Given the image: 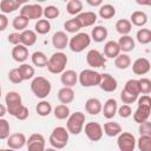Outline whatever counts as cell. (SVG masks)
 Here are the masks:
<instances>
[{
	"label": "cell",
	"instance_id": "44dd1931",
	"mask_svg": "<svg viewBox=\"0 0 151 151\" xmlns=\"http://www.w3.org/2000/svg\"><path fill=\"white\" fill-rule=\"evenodd\" d=\"M37 33L32 29H25L20 33V44L25 47L33 46L37 42Z\"/></svg>",
	"mask_w": 151,
	"mask_h": 151
},
{
	"label": "cell",
	"instance_id": "d6a6232c",
	"mask_svg": "<svg viewBox=\"0 0 151 151\" xmlns=\"http://www.w3.org/2000/svg\"><path fill=\"white\" fill-rule=\"evenodd\" d=\"M130 65H131V58L125 53H120L118 57L114 58V66L118 70H126L130 67Z\"/></svg>",
	"mask_w": 151,
	"mask_h": 151
},
{
	"label": "cell",
	"instance_id": "8992f818",
	"mask_svg": "<svg viewBox=\"0 0 151 151\" xmlns=\"http://www.w3.org/2000/svg\"><path fill=\"white\" fill-rule=\"evenodd\" d=\"M100 77H101V74L99 72H97L94 70L86 68V70H83L78 74V81L84 87H93V86L99 85Z\"/></svg>",
	"mask_w": 151,
	"mask_h": 151
},
{
	"label": "cell",
	"instance_id": "52a82bcc",
	"mask_svg": "<svg viewBox=\"0 0 151 151\" xmlns=\"http://www.w3.org/2000/svg\"><path fill=\"white\" fill-rule=\"evenodd\" d=\"M5 103H6V109H7V112L15 117L18 114V112L21 110V107L24 106L22 105V99H21V96L15 92V91H9L7 92L6 97H5Z\"/></svg>",
	"mask_w": 151,
	"mask_h": 151
},
{
	"label": "cell",
	"instance_id": "7bdbcfd3",
	"mask_svg": "<svg viewBox=\"0 0 151 151\" xmlns=\"http://www.w3.org/2000/svg\"><path fill=\"white\" fill-rule=\"evenodd\" d=\"M136 143L139 151H151V136H140Z\"/></svg>",
	"mask_w": 151,
	"mask_h": 151
},
{
	"label": "cell",
	"instance_id": "4316f807",
	"mask_svg": "<svg viewBox=\"0 0 151 151\" xmlns=\"http://www.w3.org/2000/svg\"><path fill=\"white\" fill-rule=\"evenodd\" d=\"M103 132L109 137H116L123 131H122V126L117 122H107L103 126Z\"/></svg>",
	"mask_w": 151,
	"mask_h": 151
},
{
	"label": "cell",
	"instance_id": "f35d334b",
	"mask_svg": "<svg viewBox=\"0 0 151 151\" xmlns=\"http://www.w3.org/2000/svg\"><path fill=\"white\" fill-rule=\"evenodd\" d=\"M28 22H29V20L26 18V17H24V15H17L14 19H13V21H12V26H13V28L14 29H17V31H25L26 29V27L28 26Z\"/></svg>",
	"mask_w": 151,
	"mask_h": 151
},
{
	"label": "cell",
	"instance_id": "8d00e7d4",
	"mask_svg": "<svg viewBox=\"0 0 151 151\" xmlns=\"http://www.w3.org/2000/svg\"><path fill=\"white\" fill-rule=\"evenodd\" d=\"M18 71L22 78V80H28V79H32L33 76H34V67L28 65V64H21L19 67H18Z\"/></svg>",
	"mask_w": 151,
	"mask_h": 151
},
{
	"label": "cell",
	"instance_id": "f6af8a7d",
	"mask_svg": "<svg viewBox=\"0 0 151 151\" xmlns=\"http://www.w3.org/2000/svg\"><path fill=\"white\" fill-rule=\"evenodd\" d=\"M64 28H65V31L68 32V33H76V34H77V33L79 32V29L81 28V26H80V24L78 22V20H77L76 18H73V19H70V20L65 21Z\"/></svg>",
	"mask_w": 151,
	"mask_h": 151
},
{
	"label": "cell",
	"instance_id": "f907efd6",
	"mask_svg": "<svg viewBox=\"0 0 151 151\" xmlns=\"http://www.w3.org/2000/svg\"><path fill=\"white\" fill-rule=\"evenodd\" d=\"M117 112L119 113L120 118H129L131 114H132V109L130 105H126V104H123L120 107H118Z\"/></svg>",
	"mask_w": 151,
	"mask_h": 151
},
{
	"label": "cell",
	"instance_id": "484cf974",
	"mask_svg": "<svg viewBox=\"0 0 151 151\" xmlns=\"http://www.w3.org/2000/svg\"><path fill=\"white\" fill-rule=\"evenodd\" d=\"M151 113V107H146V106H138L137 110L133 113V120L138 124H142L146 120H149Z\"/></svg>",
	"mask_w": 151,
	"mask_h": 151
},
{
	"label": "cell",
	"instance_id": "7c38bea8",
	"mask_svg": "<svg viewBox=\"0 0 151 151\" xmlns=\"http://www.w3.org/2000/svg\"><path fill=\"white\" fill-rule=\"evenodd\" d=\"M27 151H45V138L40 133H33L28 137L27 142Z\"/></svg>",
	"mask_w": 151,
	"mask_h": 151
},
{
	"label": "cell",
	"instance_id": "ba28073f",
	"mask_svg": "<svg viewBox=\"0 0 151 151\" xmlns=\"http://www.w3.org/2000/svg\"><path fill=\"white\" fill-rule=\"evenodd\" d=\"M119 151H134L136 138L131 132H120L117 138Z\"/></svg>",
	"mask_w": 151,
	"mask_h": 151
},
{
	"label": "cell",
	"instance_id": "d590c367",
	"mask_svg": "<svg viewBox=\"0 0 151 151\" xmlns=\"http://www.w3.org/2000/svg\"><path fill=\"white\" fill-rule=\"evenodd\" d=\"M99 15L101 19H111L116 15V8L113 5L104 4L99 7Z\"/></svg>",
	"mask_w": 151,
	"mask_h": 151
},
{
	"label": "cell",
	"instance_id": "bcb514c9",
	"mask_svg": "<svg viewBox=\"0 0 151 151\" xmlns=\"http://www.w3.org/2000/svg\"><path fill=\"white\" fill-rule=\"evenodd\" d=\"M9 132H11L9 123L6 119L0 118V139H7L9 137Z\"/></svg>",
	"mask_w": 151,
	"mask_h": 151
},
{
	"label": "cell",
	"instance_id": "74e56055",
	"mask_svg": "<svg viewBox=\"0 0 151 151\" xmlns=\"http://www.w3.org/2000/svg\"><path fill=\"white\" fill-rule=\"evenodd\" d=\"M53 113H54V117L59 120H64V119L68 118V116L71 114L70 113V107L67 105H64V104L57 105L53 110Z\"/></svg>",
	"mask_w": 151,
	"mask_h": 151
},
{
	"label": "cell",
	"instance_id": "277c9868",
	"mask_svg": "<svg viewBox=\"0 0 151 151\" xmlns=\"http://www.w3.org/2000/svg\"><path fill=\"white\" fill-rule=\"evenodd\" d=\"M84 124H85V114L80 111H77L68 116L66 122V130L68 131V133L79 134L84 129Z\"/></svg>",
	"mask_w": 151,
	"mask_h": 151
},
{
	"label": "cell",
	"instance_id": "f5cc1de1",
	"mask_svg": "<svg viewBox=\"0 0 151 151\" xmlns=\"http://www.w3.org/2000/svg\"><path fill=\"white\" fill-rule=\"evenodd\" d=\"M7 40H8L9 44H12V45H14V46L19 45V44H20V33H18V32L11 33V34L7 37Z\"/></svg>",
	"mask_w": 151,
	"mask_h": 151
},
{
	"label": "cell",
	"instance_id": "4dcf8cb0",
	"mask_svg": "<svg viewBox=\"0 0 151 151\" xmlns=\"http://www.w3.org/2000/svg\"><path fill=\"white\" fill-rule=\"evenodd\" d=\"M131 29H132V25L127 19H119L116 22V31L120 35H129Z\"/></svg>",
	"mask_w": 151,
	"mask_h": 151
},
{
	"label": "cell",
	"instance_id": "816d5d0a",
	"mask_svg": "<svg viewBox=\"0 0 151 151\" xmlns=\"http://www.w3.org/2000/svg\"><path fill=\"white\" fill-rule=\"evenodd\" d=\"M139 133L140 136H151V123L149 120L139 124Z\"/></svg>",
	"mask_w": 151,
	"mask_h": 151
},
{
	"label": "cell",
	"instance_id": "e0dca14e",
	"mask_svg": "<svg viewBox=\"0 0 151 151\" xmlns=\"http://www.w3.org/2000/svg\"><path fill=\"white\" fill-rule=\"evenodd\" d=\"M68 40H70L68 39V35L65 32L58 31L52 37V45L57 50H64L68 45Z\"/></svg>",
	"mask_w": 151,
	"mask_h": 151
},
{
	"label": "cell",
	"instance_id": "681fc988",
	"mask_svg": "<svg viewBox=\"0 0 151 151\" xmlns=\"http://www.w3.org/2000/svg\"><path fill=\"white\" fill-rule=\"evenodd\" d=\"M8 79L13 84H20L21 81H24L21 76H20V73H19V71H18V68H13V70H11L8 72Z\"/></svg>",
	"mask_w": 151,
	"mask_h": 151
},
{
	"label": "cell",
	"instance_id": "60d3db41",
	"mask_svg": "<svg viewBox=\"0 0 151 151\" xmlns=\"http://www.w3.org/2000/svg\"><path fill=\"white\" fill-rule=\"evenodd\" d=\"M35 111L40 117H47L52 112V105H51V103H48L46 100H41L40 103H38Z\"/></svg>",
	"mask_w": 151,
	"mask_h": 151
},
{
	"label": "cell",
	"instance_id": "94428289",
	"mask_svg": "<svg viewBox=\"0 0 151 151\" xmlns=\"http://www.w3.org/2000/svg\"><path fill=\"white\" fill-rule=\"evenodd\" d=\"M0 151H15V150H13V149H0Z\"/></svg>",
	"mask_w": 151,
	"mask_h": 151
},
{
	"label": "cell",
	"instance_id": "ee69618b",
	"mask_svg": "<svg viewBox=\"0 0 151 151\" xmlns=\"http://www.w3.org/2000/svg\"><path fill=\"white\" fill-rule=\"evenodd\" d=\"M60 14V11L57 6H53V5H50V6H46L42 11V15L45 17V19L50 20V19H55L58 18Z\"/></svg>",
	"mask_w": 151,
	"mask_h": 151
},
{
	"label": "cell",
	"instance_id": "ab89813d",
	"mask_svg": "<svg viewBox=\"0 0 151 151\" xmlns=\"http://www.w3.org/2000/svg\"><path fill=\"white\" fill-rule=\"evenodd\" d=\"M137 41L142 45H147L151 42V31L149 28H140L136 34Z\"/></svg>",
	"mask_w": 151,
	"mask_h": 151
},
{
	"label": "cell",
	"instance_id": "cb8c5ba5",
	"mask_svg": "<svg viewBox=\"0 0 151 151\" xmlns=\"http://www.w3.org/2000/svg\"><path fill=\"white\" fill-rule=\"evenodd\" d=\"M101 107H103L101 101L98 98H90L85 103V110L91 116H96V114L100 113L101 112Z\"/></svg>",
	"mask_w": 151,
	"mask_h": 151
},
{
	"label": "cell",
	"instance_id": "6f0895ef",
	"mask_svg": "<svg viewBox=\"0 0 151 151\" xmlns=\"http://www.w3.org/2000/svg\"><path fill=\"white\" fill-rule=\"evenodd\" d=\"M87 4L88 5H91V6H101L103 5V2H101V0H96V1H92V0H87Z\"/></svg>",
	"mask_w": 151,
	"mask_h": 151
},
{
	"label": "cell",
	"instance_id": "836d02e7",
	"mask_svg": "<svg viewBox=\"0 0 151 151\" xmlns=\"http://www.w3.org/2000/svg\"><path fill=\"white\" fill-rule=\"evenodd\" d=\"M66 11L71 15H78L83 11V2L80 0H70L66 4Z\"/></svg>",
	"mask_w": 151,
	"mask_h": 151
},
{
	"label": "cell",
	"instance_id": "7dc6e473",
	"mask_svg": "<svg viewBox=\"0 0 151 151\" xmlns=\"http://www.w3.org/2000/svg\"><path fill=\"white\" fill-rule=\"evenodd\" d=\"M139 83V90L143 94H149L151 92V80L149 78H140L138 79Z\"/></svg>",
	"mask_w": 151,
	"mask_h": 151
},
{
	"label": "cell",
	"instance_id": "db71d44e",
	"mask_svg": "<svg viewBox=\"0 0 151 151\" xmlns=\"http://www.w3.org/2000/svg\"><path fill=\"white\" fill-rule=\"evenodd\" d=\"M138 100V106H146V107H151V98L149 97V94H143L140 98L137 99Z\"/></svg>",
	"mask_w": 151,
	"mask_h": 151
},
{
	"label": "cell",
	"instance_id": "f1b7e54d",
	"mask_svg": "<svg viewBox=\"0 0 151 151\" xmlns=\"http://www.w3.org/2000/svg\"><path fill=\"white\" fill-rule=\"evenodd\" d=\"M107 28L105 26H96L94 28H92V32H91V39H93L96 42H103L106 38H107Z\"/></svg>",
	"mask_w": 151,
	"mask_h": 151
},
{
	"label": "cell",
	"instance_id": "b9f144b4",
	"mask_svg": "<svg viewBox=\"0 0 151 151\" xmlns=\"http://www.w3.org/2000/svg\"><path fill=\"white\" fill-rule=\"evenodd\" d=\"M126 92L131 93V94H134V96H139L140 94V90H139V83L137 79H130L125 83V86L124 88Z\"/></svg>",
	"mask_w": 151,
	"mask_h": 151
},
{
	"label": "cell",
	"instance_id": "1f68e13d",
	"mask_svg": "<svg viewBox=\"0 0 151 151\" xmlns=\"http://www.w3.org/2000/svg\"><path fill=\"white\" fill-rule=\"evenodd\" d=\"M31 59H32V64L37 67H45L47 65V60H48L46 54L41 51H35L31 55Z\"/></svg>",
	"mask_w": 151,
	"mask_h": 151
},
{
	"label": "cell",
	"instance_id": "8fae6325",
	"mask_svg": "<svg viewBox=\"0 0 151 151\" xmlns=\"http://www.w3.org/2000/svg\"><path fill=\"white\" fill-rule=\"evenodd\" d=\"M86 61H87L88 66H91L93 68H99V67H104L106 59H105L104 54L101 52H99L98 50H90L86 54Z\"/></svg>",
	"mask_w": 151,
	"mask_h": 151
},
{
	"label": "cell",
	"instance_id": "9a60e30c",
	"mask_svg": "<svg viewBox=\"0 0 151 151\" xmlns=\"http://www.w3.org/2000/svg\"><path fill=\"white\" fill-rule=\"evenodd\" d=\"M76 19L80 24L81 28L83 27H90V26H92V25L96 24V21H97V14L94 12H91V11L81 12L78 15H76Z\"/></svg>",
	"mask_w": 151,
	"mask_h": 151
},
{
	"label": "cell",
	"instance_id": "2e32d148",
	"mask_svg": "<svg viewBox=\"0 0 151 151\" xmlns=\"http://www.w3.org/2000/svg\"><path fill=\"white\" fill-rule=\"evenodd\" d=\"M150 61L146 58H138L132 64V71L137 76H144L150 71Z\"/></svg>",
	"mask_w": 151,
	"mask_h": 151
},
{
	"label": "cell",
	"instance_id": "4fadbf2b",
	"mask_svg": "<svg viewBox=\"0 0 151 151\" xmlns=\"http://www.w3.org/2000/svg\"><path fill=\"white\" fill-rule=\"evenodd\" d=\"M98 86L104 92H113L118 87V81L110 73H103L101 77H100V83H99Z\"/></svg>",
	"mask_w": 151,
	"mask_h": 151
},
{
	"label": "cell",
	"instance_id": "91938a15",
	"mask_svg": "<svg viewBox=\"0 0 151 151\" xmlns=\"http://www.w3.org/2000/svg\"><path fill=\"white\" fill-rule=\"evenodd\" d=\"M45 151H58V150L54 147H47V149H45Z\"/></svg>",
	"mask_w": 151,
	"mask_h": 151
},
{
	"label": "cell",
	"instance_id": "5b68a950",
	"mask_svg": "<svg viewBox=\"0 0 151 151\" xmlns=\"http://www.w3.org/2000/svg\"><path fill=\"white\" fill-rule=\"evenodd\" d=\"M91 44V37L87 33L84 32H78L74 34L70 40H68V47L72 52L80 53L83 52L86 47H88Z\"/></svg>",
	"mask_w": 151,
	"mask_h": 151
},
{
	"label": "cell",
	"instance_id": "603a6c76",
	"mask_svg": "<svg viewBox=\"0 0 151 151\" xmlns=\"http://www.w3.org/2000/svg\"><path fill=\"white\" fill-rule=\"evenodd\" d=\"M74 91L72 90V87H61L58 91V100L64 104L67 105L70 103H72L74 100Z\"/></svg>",
	"mask_w": 151,
	"mask_h": 151
},
{
	"label": "cell",
	"instance_id": "9f6ffc18",
	"mask_svg": "<svg viewBox=\"0 0 151 151\" xmlns=\"http://www.w3.org/2000/svg\"><path fill=\"white\" fill-rule=\"evenodd\" d=\"M7 26H8V19H7V17L5 14L0 13V32L5 31L7 28Z\"/></svg>",
	"mask_w": 151,
	"mask_h": 151
},
{
	"label": "cell",
	"instance_id": "6da1fadb",
	"mask_svg": "<svg viewBox=\"0 0 151 151\" xmlns=\"http://www.w3.org/2000/svg\"><path fill=\"white\" fill-rule=\"evenodd\" d=\"M67 61H68L67 55L64 52H55L48 58L46 67L51 73L59 74V73H63L65 71Z\"/></svg>",
	"mask_w": 151,
	"mask_h": 151
},
{
	"label": "cell",
	"instance_id": "7a4b0ae2",
	"mask_svg": "<svg viewBox=\"0 0 151 151\" xmlns=\"http://www.w3.org/2000/svg\"><path fill=\"white\" fill-rule=\"evenodd\" d=\"M51 90H52V85L48 79L40 76L33 78L31 83V91L37 98H40V99L46 98L51 93Z\"/></svg>",
	"mask_w": 151,
	"mask_h": 151
},
{
	"label": "cell",
	"instance_id": "83f0119b",
	"mask_svg": "<svg viewBox=\"0 0 151 151\" xmlns=\"http://www.w3.org/2000/svg\"><path fill=\"white\" fill-rule=\"evenodd\" d=\"M130 22L131 25L142 27L147 22V14L143 11H134L130 17Z\"/></svg>",
	"mask_w": 151,
	"mask_h": 151
},
{
	"label": "cell",
	"instance_id": "ac0fdd59",
	"mask_svg": "<svg viewBox=\"0 0 151 151\" xmlns=\"http://www.w3.org/2000/svg\"><path fill=\"white\" fill-rule=\"evenodd\" d=\"M60 81L64 85V87H72L78 81V74L73 70H66L60 76Z\"/></svg>",
	"mask_w": 151,
	"mask_h": 151
},
{
	"label": "cell",
	"instance_id": "5bb4252c",
	"mask_svg": "<svg viewBox=\"0 0 151 151\" xmlns=\"http://www.w3.org/2000/svg\"><path fill=\"white\" fill-rule=\"evenodd\" d=\"M26 142H27L26 136L21 132H17L9 134V137L7 138V146L13 150H19L26 145Z\"/></svg>",
	"mask_w": 151,
	"mask_h": 151
},
{
	"label": "cell",
	"instance_id": "d4e9b609",
	"mask_svg": "<svg viewBox=\"0 0 151 151\" xmlns=\"http://www.w3.org/2000/svg\"><path fill=\"white\" fill-rule=\"evenodd\" d=\"M20 6H21V2L17 0H1L0 1V11L2 12V14L13 13L14 11L19 9Z\"/></svg>",
	"mask_w": 151,
	"mask_h": 151
},
{
	"label": "cell",
	"instance_id": "7402d4cb",
	"mask_svg": "<svg viewBox=\"0 0 151 151\" xmlns=\"http://www.w3.org/2000/svg\"><path fill=\"white\" fill-rule=\"evenodd\" d=\"M120 54V48L118 42L114 40H109L104 45V55L106 58H116Z\"/></svg>",
	"mask_w": 151,
	"mask_h": 151
},
{
	"label": "cell",
	"instance_id": "ffe728a7",
	"mask_svg": "<svg viewBox=\"0 0 151 151\" xmlns=\"http://www.w3.org/2000/svg\"><path fill=\"white\" fill-rule=\"evenodd\" d=\"M12 58L17 63H22L24 64L27 60V58H28V50H27V47H25L21 44L14 46L13 50H12Z\"/></svg>",
	"mask_w": 151,
	"mask_h": 151
},
{
	"label": "cell",
	"instance_id": "e575fe53",
	"mask_svg": "<svg viewBox=\"0 0 151 151\" xmlns=\"http://www.w3.org/2000/svg\"><path fill=\"white\" fill-rule=\"evenodd\" d=\"M34 32L38 34H47L51 31V22L47 19H39L34 25Z\"/></svg>",
	"mask_w": 151,
	"mask_h": 151
},
{
	"label": "cell",
	"instance_id": "3957f363",
	"mask_svg": "<svg viewBox=\"0 0 151 151\" xmlns=\"http://www.w3.org/2000/svg\"><path fill=\"white\" fill-rule=\"evenodd\" d=\"M50 144L52 147L59 150L64 149L68 143V131L63 126H57L53 129L50 136Z\"/></svg>",
	"mask_w": 151,
	"mask_h": 151
},
{
	"label": "cell",
	"instance_id": "c3c4849f",
	"mask_svg": "<svg viewBox=\"0 0 151 151\" xmlns=\"http://www.w3.org/2000/svg\"><path fill=\"white\" fill-rule=\"evenodd\" d=\"M120 99H122V101H123L124 104L129 105V104H132V103H134V101L138 99V96L131 94V93L126 92L125 90H123V91L120 92Z\"/></svg>",
	"mask_w": 151,
	"mask_h": 151
},
{
	"label": "cell",
	"instance_id": "11a10c76",
	"mask_svg": "<svg viewBox=\"0 0 151 151\" xmlns=\"http://www.w3.org/2000/svg\"><path fill=\"white\" fill-rule=\"evenodd\" d=\"M28 116H29L28 109L24 105V106L21 107V110L18 112V114L15 116V118H17V119H19V120H26V119L28 118Z\"/></svg>",
	"mask_w": 151,
	"mask_h": 151
},
{
	"label": "cell",
	"instance_id": "f546056e",
	"mask_svg": "<svg viewBox=\"0 0 151 151\" xmlns=\"http://www.w3.org/2000/svg\"><path fill=\"white\" fill-rule=\"evenodd\" d=\"M118 46L123 52H131L134 48V40L130 35H122L118 40Z\"/></svg>",
	"mask_w": 151,
	"mask_h": 151
},
{
	"label": "cell",
	"instance_id": "d6986e66",
	"mask_svg": "<svg viewBox=\"0 0 151 151\" xmlns=\"http://www.w3.org/2000/svg\"><path fill=\"white\" fill-rule=\"evenodd\" d=\"M117 110H118V105H117V100L113 99V98H110L105 101L104 106L101 107V112L104 114V117L106 119H111L116 116L117 113Z\"/></svg>",
	"mask_w": 151,
	"mask_h": 151
},
{
	"label": "cell",
	"instance_id": "6125c7cd",
	"mask_svg": "<svg viewBox=\"0 0 151 151\" xmlns=\"http://www.w3.org/2000/svg\"><path fill=\"white\" fill-rule=\"evenodd\" d=\"M0 98H1V86H0Z\"/></svg>",
	"mask_w": 151,
	"mask_h": 151
},
{
	"label": "cell",
	"instance_id": "680465c9",
	"mask_svg": "<svg viewBox=\"0 0 151 151\" xmlns=\"http://www.w3.org/2000/svg\"><path fill=\"white\" fill-rule=\"evenodd\" d=\"M6 112H7L6 106H5V105H2V104H0V118H2V117L6 114Z\"/></svg>",
	"mask_w": 151,
	"mask_h": 151
},
{
	"label": "cell",
	"instance_id": "9c48e42d",
	"mask_svg": "<svg viewBox=\"0 0 151 151\" xmlns=\"http://www.w3.org/2000/svg\"><path fill=\"white\" fill-rule=\"evenodd\" d=\"M42 11L44 8L38 4H26L20 8V15L26 17L28 20H39L42 17Z\"/></svg>",
	"mask_w": 151,
	"mask_h": 151
},
{
	"label": "cell",
	"instance_id": "30bf717a",
	"mask_svg": "<svg viewBox=\"0 0 151 151\" xmlns=\"http://www.w3.org/2000/svg\"><path fill=\"white\" fill-rule=\"evenodd\" d=\"M103 126L97 122H90L85 125V134L91 142H98L103 138Z\"/></svg>",
	"mask_w": 151,
	"mask_h": 151
}]
</instances>
